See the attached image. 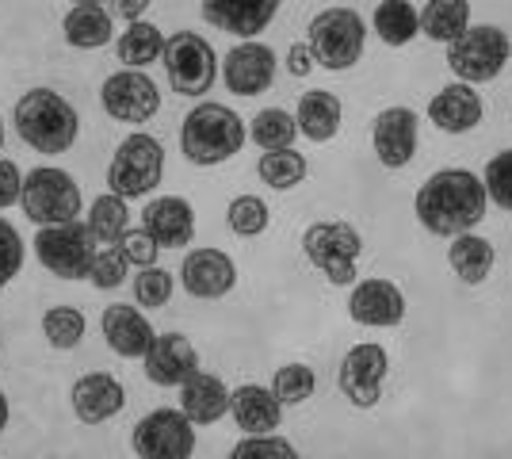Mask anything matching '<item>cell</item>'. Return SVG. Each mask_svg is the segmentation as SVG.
I'll return each mask as SVG.
<instances>
[{
    "label": "cell",
    "mask_w": 512,
    "mask_h": 459,
    "mask_svg": "<svg viewBox=\"0 0 512 459\" xmlns=\"http://www.w3.org/2000/svg\"><path fill=\"white\" fill-rule=\"evenodd\" d=\"M486 184L470 169H440L417 188L413 211L428 234L436 238H455L467 234L486 219Z\"/></svg>",
    "instance_id": "6da1fadb"
},
{
    "label": "cell",
    "mask_w": 512,
    "mask_h": 459,
    "mask_svg": "<svg viewBox=\"0 0 512 459\" xmlns=\"http://www.w3.org/2000/svg\"><path fill=\"white\" fill-rule=\"evenodd\" d=\"M12 123L20 134L23 146H31L35 153L58 157V153L73 150V142L81 138V115L54 88H31L16 100Z\"/></svg>",
    "instance_id": "7a4b0ae2"
},
{
    "label": "cell",
    "mask_w": 512,
    "mask_h": 459,
    "mask_svg": "<svg viewBox=\"0 0 512 459\" xmlns=\"http://www.w3.org/2000/svg\"><path fill=\"white\" fill-rule=\"evenodd\" d=\"M249 142V127L245 119L237 115L234 108L226 104H195L188 115H184V127H180V150L184 157L199 165V169H211V165H222L241 153V146Z\"/></svg>",
    "instance_id": "3957f363"
},
{
    "label": "cell",
    "mask_w": 512,
    "mask_h": 459,
    "mask_svg": "<svg viewBox=\"0 0 512 459\" xmlns=\"http://www.w3.org/2000/svg\"><path fill=\"white\" fill-rule=\"evenodd\" d=\"M20 211L23 219H31L35 226L73 222L85 211V192L73 173H65L58 165H39V169L23 173Z\"/></svg>",
    "instance_id": "277c9868"
},
{
    "label": "cell",
    "mask_w": 512,
    "mask_h": 459,
    "mask_svg": "<svg viewBox=\"0 0 512 459\" xmlns=\"http://www.w3.org/2000/svg\"><path fill=\"white\" fill-rule=\"evenodd\" d=\"M306 46L321 69H333V73L352 69L367 46V23L356 8H325L310 20Z\"/></svg>",
    "instance_id": "5b68a950"
},
{
    "label": "cell",
    "mask_w": 512,
    "mask_h": 459,
    "mask_svg": "<svg viewBox=\"0 0 512 459\" xmlns=\"http://www.w3.org/2000/svg\"><path fill=\"white\" fill-rule=\"evenodd\" d=\"M161 176H165V146L153 134L134 131L115 146V157L107 165V192L142 199L161 184Z\"/></svg>",
    "instance_id": "8992f818"
},
{
    "label": "cell",
    "mask_w": 512,
    "mask_h": 459,
    "mask_svg": "<svg viewBox=\"0 0 512 459\" xmlns=\"http://www.w3.org/2000/svg\"><path fill=\"white\" fill-rule=\"evenodd\" d=\"M35 257L50 276L58 280H88L92 261L100 253V241L92 238L85 222H58V226H39L35 234Z\"/></svg>",
    "instance_id": "52a82bcc"
},
{
    "label": "cell",
    "mask_w": 512,
    "mask_h": 459,
    "mask_svg": "<svg viewBox=\"0 0 512 459\" xmlns=\"http://www.w3.org/2000/svg\"><path fill=\"white\" fill-rule=\"evenodd\" d=\"M302 253L333 287L356 284V261L363 253V238L348 222H314L302 234Z\"/></svg>",
    "instance_id": "ba28073f"
},
{
    "label": "cell",
    "mask_w": 512,
    "mask_h": 459,
    "mask_svg": "<svg viewBox=\"0 0 512 459\" xmlns=\"http://www.w3.org/2000/svg\"><path fill=\"white\" fill-rule=\"evenodd\" d=\"M512 58V39L493 27V23H478V27H467L455 43H448V66L459 81L467 85H486L493 81L501 69L509 66Z\"/></svg>",
    "instance_id": "9c48e42d"
},
{
    "label": "cell",
    "mask_w": 512,
    "mask_h": 459,
    "mask_svg": "<svg viewBox=\"0 0 512 459\" xmlns=\"http://www.w3.org/2000/svg\"><path fill=\"white\" fill-rule=\"evenodd\" d=\"M165 73L176 96H203L218 81V54L214 46L195 31H176L165 39Z\"/></svg>",
    "instance_id": "30bf717a"
},
{
    "label": "cell",
    "mask_w": 512,
    "mask_h": 459,
    "mask_svg": "<svg viewBox=\"0 0 512 459\" xmlns=\"http://www.w3.org/2000/svg\"><path fill=\"white\" fill-rule=\"evenodd\" d=\"M100 104L115 123L142 127L161 111V88L146 69H119L100 88Z\"/></svg>",
    "instance_id": "8fae6325"
},
{
    "label": "cell",
    "mask_w": 512,
    "mask_h": 459,
    "mask_svg": "<svg viewBox=\"0 0 512 459\" xmlns=\"http://www.w3.org/2000/svg\"><path fill=\"white\" fill-rule=\"evenodd\" d=\"M130 448L142 459H188L195 452V425L184 410H150L134 425Z\"/></svg>",
    "instance_id": "7c38bea8"
},
{
    "label": "cell",
    "mask_w": 512,
    "mask_h": 459,
    "mask_svg": "<svg viewBox=\"0 0 512 459\" xmlns=\"http://www.w3.org/2000/svg\"><path fill=\"white\" fill-rule=\"evenodd\" d=\"M386 372H390L386 349L375 345V341H363L356 349H348V356L341 360L337 383H341V394L356 410H371V406H379V398H383Z\"/></svg>",
    "instance_id": "4fadbf2b"
},
{
    "label": "cell",
    "mask_w": 512,
    "mask_h": 459,
    "mask_svg": "<svg viewBox=\"0 0 512 459\" xmlns=\"http://www.w3.org/2000/svg\"><path fill=\"white\" fill-rule=\"evenodd\" d=\"M348 318L367 329H390L406 318V295L394 280H360L348 295Z\"/></svg>",
    "instance_id": "5bb4252c"
},
{
    "label": "cell",
    "mask_w": 512,
    "mask_h": 459,
    "mask_svg": "<svg viewBox=\"0 0 512 459\" xmlns=\"http://www.w3.org/2000/svg\"><path fill=\"white\" fill-rule=\"evenodd\" d=\"M226 88L234 96H260L268 92L276 81V50L256 39H241V43L226 54V66H222Z\"/></svg>",
    "instance_id": "9a60e30c"
},
{
    "label": "cell",
    "mask_w": 512,
    "mask_h": 459,
    "mask_svg": "<svg viewBox=\"0 0 512 459\" xmlns=\"http://www.w3.org/2000/svg\"><path fill=\"white\" fill-rule=\"evenodd\" d=\"M180 284L192 299H222L237 284V264L222 249H192L180 264Z\"/></svg>",
    "instance_id": "2e32d148"
},
{
    "label": "cell",
    "mask_w": 512,
    "mask_h": 459,
    "mask_svg": "<svg viewBox=\"0 0 512 459\" xmlns=\"http://www.w3.org/2000/svg\"><path fill=\"white\" fill-rule=\"evenodd\" d=\"M69 402H73L77 421H85V425H104V421L123 414V406H127V387L119 383V375L88 372L73 383Z\"/></svg>",
    "instance_id": "e0dca14e"
},
{
    "label": "cell",
    "mask_w": 512,
    "mask_h": 459,
    "mask_svg": "<svg viewBox=\"0 0 512 459\" xmlns=\"http://www.w3.org/2000/svg\"><path fill=\"white\" fill-rule=\"evenodd\" d=\"M142 360H146V379L157 387H180L199 372V352L184 333H157Z\"/></svg>",
    "instance_id": "ac0fdd59"
},
{
    "label": "cell",
    "mask_w": 512,
    "mask_h": 459,
    "mask_svg": "<svg viewBox=\"0 0 512 459\" xmlns=\"http://www.w3.org/2000/svg\"><path fill=\"white\" fill-rule=\"evenodd\" d=\"M417 115L409 108H386L375 115L371 127V142H375V157L386 169H406L417 157Z\"/></svg>",
    "instance_id": "d6986e66"
},
{
    "label": "cell",
    "mask_w": 512,
    "mask_h": 459,
    "mask_svg": "<svg viewBox=\"0 0 512 459\" xmlns=\"http://www.w3.org/2000/svg\"><path fill=\"white\" fill-rule=\"evenodd\" d=\"M276 12L279 0H203V20L237 39H256Z\"/></svg>",
    "instance_id": "ffe728a7"
},
{
    "label": "cell",
    "mask_w": 512,
    "mask_h": 459,
    "mask_svg": "<svg viewBox=\"0 0 512 459\" xmlns=\"http://www.w3.org/2000/svg\"><path fill=\"white\" fill-rule=\"evenodd\" d=\"M142 226L161 249H184L195 238V207L184 196H157L146 203Z\"/></svg>",
    "instance_id": "44dd1931"
},
{
    "label": "cell",
    "mask_w": 512,
    "mask_h": 459,
    "mask_svg": "<svg viewBox=\"0 0 512 459\" xmlns=\"http://www.w3.org/2000/svg\"><path fill=\"white\" fill-rule=\"evenodd\" d=\"M100 333H104L107 349L115 352V356H123V360L146 356V349H150L153 337H157L150 326V318L130 303L107 306L104 318H100Z\"/></svg>",
    "instance_id": "7402d4cb"
},
{
    "label": "cell",
    "mask_w": 512,
    "mask_h": 459,
    "mask_svg": "<svg viewBox=\"0 0 512 459\" xmlns=\"http://www.w3.org/2000/svg\"><path fill=\"white\" fill-rule=\"evenodd\" d=\"M482 96L474 92V85L467 81H455L444 85L432 100H428V119L432 127L444 134H467L482 123Z\"/></svg>",
    "instance_id": "603a6c76"
},
{
    "label": "cell",
    "mask_w": 512,
    "mask_h": 459,
    "mask_svg": "<svg viewBox=\"0 0 512 459\" xmlns=\"http://www.w3.org/2000/svg\"><path fill=\"white\" fill-rule=\"evenodd\" d=\"M230 414H234L241 433H276L279 421H283V402L276 398L272 387L241 383L230 394Z\"/></svg>",
    "instance_id": "cb8c5ba5"
},
{
    "label": "cell",
    "mask_w": 512,
    "mask_h": 459,
    "mask_svg": "<svg viewBox=\"0 0 512 459\" xmlns=\"http://www.w3.org/2000/svg\"><path fill=\"white\" fill-rule=\"evenodd\" d=\"M230 387L211 372H195L188 383H180V410L192 425H214L230 414Z\"/></svg>",
    "instance_id": "d4e9b609"
},
{
    "label": "cell",
    "mask_w": 512,
    "mask_h": 459,
    "mask_svg": "<svg viewBox=\"0 0 512 459\" xmlns=\"http://www.w3.org/2000/svg\"><path fill=\"white\" fill-rule=\"evenodd\" d=\"M341 119H344V108L333 92H325V88L302 92L295 123H299V134H306L310 142H333L337 131H341Z\"/></svg>",
    "instance_id": "484cf974"
},
{
    "label": "cell",
    "mask_w": 512,
    "mask_h": 459,
    "mask_svg": "<svg viewBox=\"0 0 512 459\" xmlns=\"http://www.w3.org/2000/svg\"><path fill=\"white\" fill-rule=\"evenodd\" d=\"M62 35L73 50H100L115 39V23L104 4H73L62 20Z\"/></svg>",
    "instance_id": "4316f807"
},
{
    "label": "cell",
    "mask_w": 512,
    "mask_h": 459,
    "mask_svg": "<svg viewBox=\"0 0 512 459\" xmlns=\"http://www.w3.org/2000/svg\"><path fill=\"white\" fill-rule=\"evenodd\" d=\"M161 50H165V35H161V27L150 20L127 23V31L115 39V54H119L123 69L153 66V62L161 58Z\"/></svg>",
    "instance_id": "83f0119b"
},
{
    "label": "cell",
    "mask_w": 512,
    "mask_h": 459,
    "mask_svg": "<svg viewBox=\"0 0 512 459\" xmlns=\"http://www.w3.org/2000/svg\"><path fill=\"white\" fill-rule=\"evenodd\" d=\"M371 23L386 46H409L421 35V12L413 8V0H379Z\"/></svg>",
    "instance_id": "f1b7e54d"
},
{
    "label": "cell",
    "mask_w": 512,
    "mask_h": 459,
    "mask_svg": "<svg viewBox=\"0 0 512 459\" xmlns=\"http://www.w3.org/2000/svg\"><path fill=\"white\" fill-rule=\"evenodd\" d=\"M448 264L451 272L463 280V284H482L493 268V245L478 234H455L448 249Z\"/></svg>",
    "instance_id": "f546056e"
},
{
    "label": "cell",
    "mask_w": 512,
    "mask_h": 459,
    "mask_svg": "<svg viewBox=\"0 0 512 459\" xmlns=\"http://www.w3.org/2000/svg\"><path fill=\"white\" fill-rule=\"evenodd\" d=\"M470 27V4L467 0H428L421 12V35L432 43H455Z\"/></svg>",
    "instance_id": "4dcf8cb0"
},
{
    "label": "cell",
    "mask_w": 512,
    "mask_h": 459,
    "mask_svg": "<svg viewBox=\"0 0 512 459\" xmlns=\"http://www.w3.org/2000/svg\"><path fill=\"white\" fill-rule=\"evenodd\" d=\"M256 173H260V180H264L268 188L291 192V188H299L302 180H306L310 161H306L295 146H287V150H264V157L256 161Z\"/></svg>",
    "instance_id": "1f68e13d"
},
{
    "label": "cell",
    "mask_w": 512,
    "mask_h": 459,
    "mask_svg": "<svg viewBox=\"0 0 512 459\" xmlns=\"http://www.w3.org/2000/svg\"><path fill=\"white\" fill-rule=\"evenodd\" d=\"M85 226L92 230V238L100 241V245H115V241H119L130 230V207H127V199L115 196V192H104L100 199H92Z\"/></svg>",
    "instance_id": "d6a6232c"
},
{
    "label": "cell",
    "mask_w": 512,
    "mask_h": 459,
    "mask_svg": "<svg viewBox=\"0 0 512 459\" xmlns=\"http://www.w3.org/2000/svg\"><path fill=\"white\" fill-rule=\"evenodd\" d=\"M88 318L81 314V306H50L43 314V337L50 349L69 352L85 341Z\"/></svg>",
    "instance_id": "836d02e7"
},
{
    "label": "cell",
    "mask_w": 512,
    "mask_h": 459,
    "mask_svg": "<svg viewBox=\"0 0 512 459\" xmlns=\"http://www.w3.org/2000/svg\"><path fill=\"white\" fill-rule=\"evenodd\" d=\"M249 138H253L260 150H287V146H295V138H299V123H295L291 111L264 108V111H256L253 127H249Z\"/></svg>",
    "instance_id": "e575fe53"
},
{
    "label": "cell",
    "mask_w": 512,
    "mask_h": 459,
    "mask_svg": "<svg viewBox=\"0 0 512 459\" xmlns=\"http://www.w3.org/2000/svg\"><path fill=\"white\" fill-rule=\"evenodd\" d=\"M226 222H230V230L237 238H260L268 230V222H272V211L260 196H237L226 207Z\"/></svg>",
    "instance_id": "d590c367"
},
{
    "label": "cell",
    "mask_w": 512,
    "mask_h": 459,
    "mask_svg": "<svg viewBox=\"0 0 512 459\" xmlns=\"http://www.w3.org/2000/svg\"><path fill=\"white\" fill-rule=\"evenodd\" d=\"M272 391H276V398L283 406H302V402H310L314 391H318V375H314V368H306V364H283V368H276Z\"/></svg>",
    "instance_id": "8d00e7d4"
},
{
    "label": "cell",
    "mask_w": 512,
    "mask_h": 459,
    "mask_svg": "<svg viewBox=\"0 0 512 459\" xmlns=\"http://www.w3.org/2000/svg\"><path fill=\"white\" fill-rule=\"evenodd\" d=\"M127 272H130L127 253H123V245L115 241V245H100L88 280H92V287H100V291H115V287L127 284Z\"/></svg>",
    "instance_id": "74e56055"
},
{
    "label": "cell",
    "mask_w": 512,
    "mask_h": 459,
    "mask_svg": "<svg viewBox=\"0 0 512 459\" xmlns=\"http://www.w3.org/2000/svg\"><path fill=\"white\" fill-rule=\"evenodd\" d=\"M172 287H176L172 272L150 264V268H142V272L134 276V303L146 306V310H161V306L172 299Z\"/></svg>",
    "instance_id": "f35d334b"
},
{
    "label": "cell",
    "mask_w": 512,
    "mask_h": 459,
    "mask_svg": "<svg viewBox=\"0 0 512 459\" xmlns=\"http://www.w3.org/2000/svg\"><path fill=\"white\" fill-rule=\"evenodd\" d=\"M23 261H27V241L12 222L0 219V291L20 276Z\"/></svg>",
    "instance_id": "ab89813d"
},
{
    "label": "cell",
    "mask_w": 512,
    "mask_h": 459,
    "mask_svg": "<svg viewBox=\"0 0 512 459\" xmlns=\"http://www.w3.org/2000/svg\"><path fill=\"white\" fill-rule=\"evenodd\" d=\"M482 184H486V196H490L497 207L512 211V150H501L497 157H490Z\"/></svg>",
    "instance_id": "60d3db41"
},
{
    "label": "cell",
    "mask_w": 512,
    "mask_h": 459,
    "mask_svg": "<svg viewBox=\"0 0 512 459\" xmlns=\"http://www.w3.org/2000/svg\"><path fill=\"white\" fill-rule=\"evenodd\" d=\"M234 456L237 459H249V456H276V459H295V444L291 440L276 437V433H245L241 444H234Z\"/></svg>",
    "instance_id": "b9f144b4"
},
{
    "label": "cell",
    "mask_w": 512,
    "mask_h": 459,
    "mask_svg": "<svg viewBox=\"0 0 512 459\" xmlns=\"http://www.w3.org/2000/svg\"><path fill=\"white\" fill-rule=\"evenodd\" d=\"M119 245H123V253H127V261L134 264V268H150V264H157V257H161V245L150 238L146 226H142V230H127V234L119 238Z\"/></svg>",
    "instance_id": "7bdbcfd3"
},
{
    "label": "cell",
    "mask_w": 512,
    "mask_h": 459,
    "mask_svg": "<svg viewBox=\"0 0 512 459\" xmlns=\"http://www.w3.org/2000/svg\"><path fill=\"white\" fill-rule=\"evenodd\" d=\"M23 196V169L12 157H0V211L16 207Z\"/></svg>",
    "instance_id": "ee69618b"
},
{
    "label": "cell",
    "mask_w": 512,
    "mask_h": 459,
    "mask_svg": "<svg viewBox=\"0 0 512 459\" xmlns=\"http://www.w3.org/2000/svg\"><path fill=\"white\" fill-rule=\"evenodd\" d=\"M314 69H318V62H314V54H310L306 43H295L287 50V73H291V77H310Z\"/></svg>",
    "instance_id": "f6af8a7d"
},
{
    "label": "cell",
    "mask_w": 512,
    "mask_h": 459,
    "mask_svg": "<svg viewBox=\"0 0 512 459\" xmlns=\"http://www.w3.org/2000/svg\"><path fill=\"white\" fill-rule=\"evenodd\" d=\"M150 4H153V0H115V8H119V16H123V20H127V23L142 20Z\"/></svg>",
    "instance_id": "bcb514c9"
},
{
    "label": "cell",
    "mask_w": 512,
    "mask_h": 459,
    "mask_svg": "<svg viewBox=\"0 0 512 459\" xmlns=\"http://www.w3.org/2000/svg\"><path fill=\"white\" fill-rule=\"evenodd\" d=\"M8 417H12V406H8V394L0 391V433L8 429Z\"/></svg>",
    "instance_id": "7dc6e473"
},
{
    "label": "cell",
    "mask_w": 512,
    "mask_h": 459,
    "mask_svg": "<svg viewBox=\"0 0 512 459\" xmlns=\"http://www.w3.org/2000/svg\"><path fill=\"white\" fill-rule=\"evenodd\" d=\"M0 153H4V119H0Z\"/></svg>",
    "instance_id": "c3c4849f"
},
{
    "label": "cell",
    "mask_w": 512,
    "mask_h": 459,
    "mask_svg": "<svg viewBox=\"0 0 512 459\" xmlns=\"http://www.w3.org/2000/svg\"><path fill=\"white\" fill-rule=\"evenodd\" d=\"M73 4H107V0H73Z\"/></svg>",
    "instance_id": "681fc988"
},
{
    "label": "cell",
    "mask_w": 512,
    "mask_h": 459,
    "mask_svg": "<svg viewBox=\"0 0 512 459\" xmlns=\"http://www.w3.org/2000/svg\"><path fill=\"white\" fill-rule=\"evenodd\" d=\"M0 349H4V337H0Z\"/></svg>",
    "instance_id": "f907efd6"
}]
</instances>
